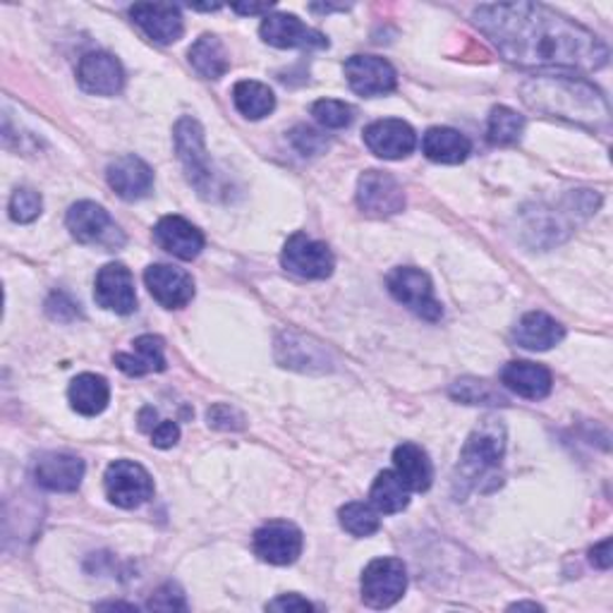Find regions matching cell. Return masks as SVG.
Instances as JSON below:
<instances>
[{
  "label": "cell",
  "mask_w": 613,
  "mask_h": 613,
  "mask_svg": "<svg viewBox=\"0 0 613 613\" xmlns=\"http://www.w3.org/2000/svg\"><path fill=\"white\" fill-rule=\"evenodd\" d=\"M475 24L504 59L518 67H561L594 73L609 61L602 39L575 20L535 3L479 6Z\"/></svg>",
  "instance_id": "6da1fadb"
},
{
  "label": "cell",
  "mask_w": 613,
  "mask_h": 613,
  "mask_svg": "<svg viewBox=\"0 0 613 613\" xmlns=\"http://www.w3.org/2000/svg\"><path fill=\"white\" fill-rule=\"evenodd\" d=\"M525 102L549 116L588 123L592 127L609 123V106L592 84L566 77H539L525 87Z\"/></svg>",
  "instance_id": "7a4b0ae2"
},
{
  "label": "cell",
  "mask_w": 613,
  "mask_h": 613,
  "mask_svg": "<svg viewBox=\"0 0 613 613\" xmlns=\"http://www.w3.org/2000/svg\"><path fill=\"white\" fill-rule=\"evenodd\" d=\"M506 451V432L496 420H487L469 434L461 453L455 484L467 492H494L501 484V461Z\"/></svg>",
  "instance_id": "3957f363"
},
{
  "label": "cell",
  "mask_w": 613,
  "mask_h": 613,
  "mask_svg": "<svg viewBox=\"0 0 613 613\" xmlns=\"http://www.w3.org/2000/svg\"><path fill=\"white\" fill-rule=\"evenodd\" d=\"M176 151L178 159L188 173V180L194 184V190L211 199L219 192L216 176L211 170V161L204 145V130L194 118H180L176 125Z\"/></svg>",
  "instance_id": "277c9868"
},
{
  "label": "cell",
  "mask_w": 613,
  "mask_h": 613,
  "mask_svg": "<svg viewBox=\"0 0 613 613\" xmlns=\"http://www.w3.org/2000/svg\"><path fill=\"white\" fill-rule=\"evenodd\" d=\"M67 231L82 245L116 252L125 245V235L110 213L94 202H77L67 211Z\"/></svg>",
  "instance_id": "5b68a950"
},
{
  "label": "cell",
  "mask_w": 613,
  "mask_h": 613,
  "mask_svg": "<svg viewBox=\"0 0 613 613\" xmlns=\"http://www.w3.org/2000/svg\"><path fill=\"white\" fill-rule=\"evenodd\" d=\"M387 285H389V293L398 299V303L405 305L410 311H415L420 319L438 321L444 317V307H441V303L436 299L434 285L424 271L412 266L393 268L387 278Z\"/></svg>",
  "instance_id": "8992f818"
},
{
  "label": "cell",
  "mask_w": 613,
  "mask_h": 613,
  "mask_svg": "<svg viewBox=\"0 0 613 613\" xmlns=\"http://www.w3.org/2000/svg\"><path fill=\"white\" fill-rule=\"evenodd\" d=\"M281 264L290 274L307 278V281H321L334 274L336 260L326 242L311 240L305 233H295L288 237L281 254Z\"/></svg>",
  "instance_id": "52a82bcc"
},
{
  "label": "cell",
  "mask_w": 613,
  "mask_h": 613,
  "mask_svg": "<svg viewBox=\"0 0 613 613\" xmlns=\"http://www.w3.org/2000/svg\"><path fill=\"white\" fill-rule=\"evenodd\" d=\"M408 570L398 559H377L362 573V602L372 609H389L405 594Z\"/></svg>",
  "instance_id": "ba28073f"
},
{
  "label": "cell",
  "mask_w": 613,
  "mask_h": 613,
  "mask_svg": "<svg viewBox=\"0 0 613 613\" xmlns=\"http://www.w3.org/2000/svg\"><path fill=\"white\" fill-rule=\"evenodd\" d=\"M104 487L108 501L120 508H139L154 496L151 475L133 461H116L108 465Z\"/></svg>",
  "instance_id": "9c48e42d"
},
{
  "label": "cell",
  "mask_w": 613,
  "mask_h": 613,
  "mask_svg": "<svg viewBox=\"0 0 613 613\" xmlns=\"http://www.w3.org/2000/svg\"><path fill=\"white\" fill-rule=\"evenodd\" d=\"M358 204L374 219H387L405 209V192L398 180L381 170H367L358 182Z\"/></svg>",
  "instance_id": "30bf717a"
},
{
  "label": "cell",
  "mask_w": 613,
  "mask_h": 613,
  "mask_svg": "<svg viewBox=\"0 0 613 613\" xmlns=\"http://www.w3.org/2000/svg\"><path fill=\"white\" fill-rule=\"evenodd\" d=\"M254 553L271 566H290L303 553V532L293 522L274 520L254 532Z\"/></svg>",
  "instance_id": "8fae6325"
},
{
  "label": "cell",
  "mask_w": 613,
  "mask_h": 613,
  "mask_svg": "<svg viewBox=\"0 0 613 613\" xmlns=\"http://www.w3.org/2000/svg\"><path fill=\"white\" fill-rule=\"evenodd\" d=\"M260 32L266 44L276 49H307V51L329 49V39H326L321 32L311 30V27H307L295 15H285V12L266 15Z\"/></svg>",
  "instance_id": "7c38bea8"
},
{
  "label": "cell",
  "mask_w": 613,
  "mask_h": 613,
  "mask_svg": "<svg viewBox=\"0 0 613 613\" xmlns=\"http://www.w3.org/2000/svg\"><path fill=\"white\" fill-rule=\"evenodd\" d=\"M94 299L108 311L116 315H133L137 309V293L133 271L125 264H106L96 276Z\"/></svg>",
  "instance_id": "4fadbf2b"
},
{
  "label": "cell",
  "mask_w": 613,
  "mask_h": 613,
  "mask_svg": "<svg viewBox=\"0 0 613 613\" xmlns=\"http://www.w3.org/2000/svg\"><path fill=\"white\" fill-rule=\"evenodd\" d=\"M350 89L360 96H383L395 89V70L379 55H352L344 65Z\"/></svg>",
  "instance_id": "5bb4252c"
},
{
  "label": "cell",
  "mask_w": 613,
  "mask_h": 613,
  "mask_svg": "<svg viewBox=\"0 0 613 613\" xmlns=\"http://www.w3.org/2000/svg\"><path fill=\"white\" fill-rule=\"evenodd\" d=\"M364 145L369 147V151L377 154L379 159L401 161V159H405V156L415 151L418 135L408 123L387 118V120H377L367 127Z\"/></svg>",
  "instance_id": "9a60e30c"
},
{
  "label": "cell",
  "mask_w": 613,
  "mask_h": 613,
  "mask_svg": "<svg viewBox=\"0 0 613 613\" xmlns=\"http://www.w3.org/2000/svg\"><path fill=\"white\" fill-rule=\"evenodd\" d=\"M145 283L149 293L159 305L166 309H180L192 303L194 297V283L188 271L168 266V264H154L145 271Z\"/></svg>",
  "instance_id": "2e32d148"
},
{
  "label": "cell",
  "mask_w": 613,
  "mask_h": 613,
  "mask_svg": "<svg viewBox=\"0 0 613 613\" xmlns=\"http://www.w3.org/2000/svg\"><path fill=\"white\" fill-rule=\"evenodd\" d=\"M77 82L80 87L89 94L116 96L125 84V73L118 59H113L110 53L94 51L80 61Z\"/></svg>",
  "instance_id": "e0dca14e"
},
{
  "label": "cell",
  "mask_w": 613,
  "mask_h": 613,
  "mask_svg": "<svg viewBox=\"0 0 613 613\" xmlns=\"http://www.w3.org/2000/svg\"><path fill=\"white\" fill-rule=\"evenodd\" d=\"M106 178L110 190H116V194L127 199V202L145 199L154 188V170L135 154L118 156L116 161H110L106 168Z\"/></svg>",
  "instance_id": "ac0fdd59"
},
{
  "label": "cell",
  "mask_w": 613,
  "mask_h": 613,
  "mask_svg": "<svg viewBox=\"0 0 613 613\" xmlns=\"http://www.w3.org/2000/svg\"><path fill=\"white\" fill-rule=\"evenodd\" d=\"M130 18L133 22L145 32L151 41L161 46L176 44V41L182 36V15L176 6H166V3H137L130 8Z\"/></svg>",
  "instance_id": "d6986e66"
},
{
  "label": "cell",
  "mask_w": 613,
  "mask_h": 613,
  "mask_svg": "<svg viewBox=\"0 0 613 613\" xmlns=\"http://www.w3.org/2000/svg\"><path fill=\"white\" fill-rule=\"evenodd\" d=\"M39 487L59 494L77 492L84 477V463L70 453H44L34 465Z\"/></svg>",
  "instance_id": "ffe728a7"
},
{
  "label": "cell",
  "mask_w": 613,
  "mask_h": 613,
  "mask_svg": "<svg viewBox=\"0 0 613 613\" xmlns=\"http://www.w3.org/2000/svg\"><path fill=\"white\" fill-rule=\"evenodd\" d=\"M154 237L161 250L178 256L182 262L197 260L199 252L204 250L202 231L182 216H163L154 228Z\"/></svg>",
  "instance_id": "44dd1931"
},
{
  "label": "cell",
  "mask_w": 613,
  "mask_h": 613,
  "mask_svg": "<svg viewBox=\"0 0 613 613\" xmlns=\"http://www.w3.org/2000/svg\"><path fill=\"white\" fill-rule=\"evenodd\" d=\"M501 383L516 395L527 398V401H541L551 393L553 377L547 367L518 360L504 367Z\"/></svg>",
  "instance_id": "7402d4cb"
},
{
  "label": "cell",
  "mask_w": 613,
  "mask_h": 613,
  "mask_svg": "<svg viewBox=\"0 0 613 613\" xmlns=\"http://www.w3.org/2000/svg\"><path fill=\"white\" fill-rule=\"evenodd\" d=\"M563 338V326L553 317L545 315V311H530V315H525L518 321L516 331H512V340L525 350H549L559 346Z\"/></svg>",
  "instance_id": "603a6c76"
},
{
  "label": "cell",
  "mask_w": 613,
  "mask_h": 613,
  "mask_svg": "<svg viewBox=\"0 0 613 613\" xmlns=\"http://www.w3.org/2000/svg\"><path fill=\"white\" fill-rule=\"evenodd\" d=\"M133 352H118L116 364L127 377H145L151 372H163L166 355H163V338L159 336H139L135 340Z\"/></svg>",
  "instance_id": "cb8c5ba5"
},
{
  "label": "cell",
  "mask_w": 613,
  "mask_h": 613,
  "mask_svg": "<svg viewBox=\"0 0 613 613\" xmlns=\"http://www.w3.org/2000/svg\"><path fill=\"white\" fill-rule=\"evenodd\" d=\"M393 465L395 475L401 477L410 492H426L432 487L434 467L430 455H426L418 444H401L393 451Z\"/></svg>",
  "instance_id": "d4e9b609"
},
{
  "label": "cell",
  "mask_w": 613,
  "mask_h": 613,
  "mask_svg": "<svg viewBox=\"0 0 613 613\" xmlns=\"http://www.w3.org/2000/svg\"><path fill=\"white\" fill-rule=\"evenodd\" d=\"M422 151L426 154V159L453 166L467 159L469 151H473V145H469V139L458 130H451V127H432V130H426V135L422 137Z\"/></svg>",
  "instance_id": "484cf974"
},
{
  "label": "cell",
  "mask_w": 613,
  "mask_h": 613,
  "mask_svg": "<svg viewBox=\"0 0 613 613\" xmlns=\"http://www.w3.org/2000/svg\"><path fill=\"white\" fill-rule=\"evenodd\" d=\"M70 405L75 412L84 418H96L108 408L110 401V389L104 377L96 374H80L73 383H70Z\"/></svg>",
  "instance_id": "4316f807"
},
{
  "label": "cell",
  "mask_w": 613,
  "mask_h": 613,
  "mask_svg": "<svg viewBox=\"0 0 613 613\" xmlns=\"http://www.w3.org/2000/svg\"><path fill=\"white\" fill-rule=\"evenodd\" d=\"M190 65L197 70L199 77L221 80L228 73V67H231V61H228V53L221 41L216 36L204 34L190 49Z\"/></svg>",
  "instance_id": "83f0119b"
},
{
  "label": "cell",
  "mask_w": 613,
  "mask_h": 613,
  "mask_svg": "<svg viewBox=\"0 0 613 613\" xmlns=\"http://www.w3.org/2000/svg\"><path fill=\"white\" fill-rule=\"evenodd\" d=\"M233 104L242 113V116L250 120H262L266 118L271 110L276 108V96L271 92L266 84L245 80L237 82L233 89Z\"/></svg>",
  "instance_id": "f1b7e54d"
},
{
  "label": "cell",
  "mask_w": 613,
  "mask_h": 613,
  "mask_svg": "<svg viewBox=\"0 0 613 613\" xmlns=\"http://www.w3.org/2000/svg\"><path fill=\"white\" fill-rule=\"evenodd\" d=\"M369 498H372V506L379 512H387V516H391V512H401L408 508L410 489H408V484L395 475V469H383V473L374 479Z\"/></svg>",
  "instance_id": "f546056e"
},
{
  "label": "cell",
  "mask_w": 613,
  "mask_h": 613,
  "mask_svg": "<svg viewBox=\"0 0 613 613\" xmlns=\"http://www.w3.org/2000/svg\"><path fill=\"white\" fill-rule=\"evenodd\" d=\"M455 401L467 405H506V395L484 379H461L451 387Z\"/></svg>",
  "instance_id": "4dcf8cb0"
},
{
  "label": "cell",
  "mask_w": 613,
  "mask_h": 613,
  "mask_svg": "<svg viewBox=\"0 0 613 613\" xmlns=\"http://www.w3.org/2000/svg\"><path fill=\"white\" fill-rule=\"evenodd\" d=\"M340 525H344V530L350 532L352 537H369L379 532L381 520H379V510L369 504H360V501H352L346 504L340 508Z\"/></svg>",
  "instance_id": "1f68e13d"
},
{
  "label": "cell",
  "mask_w": 613,
  "mask_h": 613,
  "mask_svg": "<svg viewBox=\"0 0 613 613\" xmlns=\"http://www.w3.org/2000/svg\"><path fill=\"white\" fill-rule=\"evenodd\" d=\"M525 130V118L506 106H496L489 116V141L496 147H506L518 141Z\"/></svg>",
  "instance_id": "d6a6232c"
},
{
  "label": "cell",
  "mask_w": 613,
  "mask_h": 613,
  "mask_svg": "<svg viewBox=\"0 0 613 613\" xmlns=\"http://www.w3.org/2000/svg\"><path fill=\"white\" fill-rule=\"evenodd\" d=\"M311 116L317 118L319 125H324L326 130H344L355 118L352 106L336 102V98H321L315 106H311Z\"/></svg>",
  "instance_id": "836d02e7"
},
{
  "label": "cell",
  "mask_w": 613,
  "mask_h": 613,
  "mask_svg": "<svg viewBox=\"0 0 613 613\" xmlns=\"http://www.w3.org/2000/svg\"><path fill=\"white\" fill-rule=\"evenodd\" d=\"M41 207H44V202H41L39 192L30 188H20L10 199V219L15 223H32L39 219Z\"/></svg>",
  "instance_id": "e575fe53"
},
{
  "label": "cell",
  "mask_w": 613,
  "mask_h": 613,
  "mask_svg": "<svg viewBox=\"0 0 613 613\" xmlns=\"http://www.w3.org/2000/svg\"><path fill=\"white\" fill-rule=\"evenodd\" d=\"M278 350H288V355H299V358L293 360L290 367H297V369H307V364H326V358H324V352L319 350V346H311L307 350L305 346V338H295V336H285V340H278Z\"/></svg>",
  "instance_id": "d590c367"
},
{
  "label": "cell",
  "mask_w": 613,
  "mask_h": 613,
  "mask_svg": "<svg viewBox=\"0 0 613 613\" xmlns=\"http://www.w3.org/2000/svg\"><path fill=\"white\" fill-rule=\"evenodd\" d=\"M290 139H293L295 149H297L299 154H305V156L321 154V151L326 149V145H329V141H326V137H324L321 133L311 130V127H305V125L295 127L293 135H290Z\"/></svg>",
  "instance_id": "8d00e7d4"
},
{
  "label": "cell",
  "mask_w": 613,
  "mask_h": 613,
  "mask_svg": "<svg viewBox=\"0 0 613 613\" xmlns=\"http://www.w3.org/2000/svg\"><path fill=\"white\" fill-rule=\"evenodd\" d=\"M207 420H209L211 426H216V430H225V432H235V430H242V426H245V420H242L240 412L231 405H225V403L213 405L207 412Z\"/></svg>",
  "instance_id": "74e56055"
},
{
  "label": "cell",
  "mask_w": 613,
  "mask_h": 613,
  "mask_svg": "<svg viewBox=\"0 0 613 613\" xmlns=\"http://www.w3.org/2000/svg\"><path fill=\"white\" fill-rule=\"evenodd\" d=\"M147 606L149 609H159V611H176V609H184L188 604H184V596L176 588V584L168 582V584H163V588L149 599Z\"/></svg>",
  "instance_id": "f35d334b"
},
{
  "label": "cell",
  "mask_w": 613,
  "mask_h": 613,
  "mask_svg": "<svg viewBox=\"0 0 613 613\" xmlns=\"http://www.w3.org/2000/svg\"><path fill=\"white\" fill-rule=\"evenodd\" d=\"M151 438L156 448H173L180 438V426L176 422H161L151 432Z\"/></svg>",
  "instance_id": "ab89813d"
},
{
  "label": "cell",
  "mask_w": 613,
  "mask_h": 613,
  "mask_svg": "<svg viewBox=\"0 0 613 613\" xmlns=\"http://www.w3.org/2000/svg\"><path fill=\"white\" fill-rule=\"evenodd\" d=\"M266 609L268 611H311L315 606H311L307 599H303L299 594H283V596L274 599V602H268Z\"/></svg>",
  "instance_id": "60d3db41"
},
{
  "label": "cell",
  "mask_w": 613,
  "mask_h": 613,
  "mask_svg": "<svg viewBox=\"0 0 613 613\" xmlns=\"http://www.w3.org/2000/svg\"><path fill=\"white\" fill-rule=\"evenodd\" d=\"M590 561L594 568H602V570H609L611 563H613V556H611V539H604L602 545H596L592 551H590Z\"/></svg>",
  "instance_id": "b9f144b4"
},
{
  "label": "cell",
  "mask_w": 613,
  "mask_h": 613,
  "mask_svg": "<svg viewBox=\"0 0 613 613\" xmlns=\"http://www.w3.org/2000/svg\"><path fill=\"white\" fill-rule=\"evenodd\" d=\"M139 426H141V430H145V432H154L156 426H159V424H156V410H154V408H145V410H141Z\"/></svg>",
  "instance_id": "7bdbcfd3"
},
{
  "label": "cell",
  "mask_w": 613,
  "mask_h": 613,
  "mask_svg": "<svg viewBox=\"0 0 613 613\" xmlns=\"http://www.w3.org/2000/svg\"><path fill=\"white\" fill-rule=\"evenodd\" d=\"M271 8H274L271 3L268 6L266 3L264 6H233V10L240 12V15H260V12H268Z\"/></svg>",
  "instance_id": "ee69618b"
},
{
  "label": "cell",
  "mask_w": 613,
  "mask_h": 613,
  "mask_svg": "<svg viewBox=\"0 0 613 613\" xmlns=\"http://www.w3.org/2000/svg\"><path fill=\"white\" fill-rule=\"evenodd\" d=\"M510 609H535V611H537V609H541V606L535 604V602H518V604H512Z\"/></svg>",
  "instance_id": "f6af8a7d"
}]
</instances>
